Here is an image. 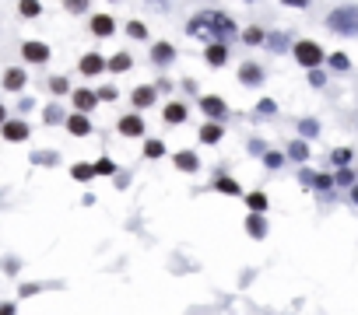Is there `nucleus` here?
<instances>
[{
	"instance_id": "1",
	"label": "nucleus",
	"mask_w": 358,
	"mask_h": 315,
	"mask_svg": "<svg viewBox=\"0 0 358 315\" xmlns=\"http://www.w3.org/2000/svg\"><path fill=\"white\" fill-rule=\"evenodd\" d=\"M186 32L208 39V42H225V39L235 32V25H232L225 15H218V11H204V15H197V18L186 25Z\"/></svg>"
},
{
	"instance_id": "2",
	"label": "nucleus",
	"mask_w": 358,
	"mask_h": 315,
	"mask_svg": "<svg viewBox=\"0 0 358 315\" xmlns=\"http://www.w3.org/2000/svg\"><path fill=\"white\" fill-rule=\"evenodd\" d=\"M327 28L337 35H358V8H334L327 15Z\"/></svg>"
},
{
	"instance_id": "3",
	"label": "nucleus",
	"mask_w": 358,
	"mask_h": 315,
	"mask_svg": "<svg viewBox=\"0 0 358 315\" xmlns=\"http://www.w3.org/2000/svg\"><path fill=\"white\" fill-rule=\"evenodd\" d=\"M295 60H298L302 67H316V64L323 60V49H320L316 42H298V46H295Z\"/></svg>"
},
{
	"instance_id": "4",
	"label": "nucleus",
	"mask_w": 358,
	"mask_h": 315,
	"mask_svg": "<svg viewBox=\"0 0 358 315\" xmlns=\"http://www.w3.org/2000/svg\"><path fill=\"white\" fill-rule=\"evenodd\" d=\"M21 52H25V60H28V64H46V60H49V49H46L42 42H25V46H21Z\"/></svg>"
},
{
	"instance_id": "5",
	"label": "nucleus",
	"mask_w": 358,
	"mask_h": 315,
	"mask_svg": "<svg viewBox=\"0 0 358 315\" xmlns=\"http://www.w3.org/2000/svg\"><path fill=\"white\" fill-rule=\"evenodd\" d=\"M200 109L208 113L211 120H218V116H225V102L218 95H208V98H200Z\"/></svg>"
},
{
	"instance_id": "6",
	"label": "nucleus",
	"mask_w": 358,
	"mask_h": 315,
	"mask_svg": "<svg viewBox=\"0 0 358 315\" xmlns=\"http://www.w3.org/2000/svg\"><path fill=\"white\" fill-rule=\"evenodd\" d=\"M225 60H229L225 42H211V46H208V64H211V67H222Z\"/></svg>"
},
{
	"instance_id": "7",
	"label": "nucleus",
	"mask_w": 358,
	"mask_h": 315,
	"mask_svg": "<svg viewBox=\"0 0 358 315\" xmlns=\"http://www.w3.org/2000/svg\"><path fill=\"white\" fill-rule=\"evenodd\" d=\"M239 81H242V84H260V81H264V70H260L257 64H242Z\"/></svg>"
},
{
	"instance_id": "8",
	"label": "nucleus",
	"mask_w": 358,
	"mask_h": 315,
	"mask_svg": "<svg viewBox=\"0 0 358 315\" xmlns=\"http://www.w3.org/2000/svg\"><path fill=\"white\" fill-rule=\"evenodd\" d=\"M4 137H8V140H25V137H28V126H25L21 120H8V123H4Z\"/></svg>"
},
{
	"instance_id": "9",
	"label": "nucleus",
	"mask_w": 358,
	"mask_h": 315,
	"mask_svg": "<svg viewBox=\"0 0 358 315\" xmlns=\"http://www.w3.org/2000/svg\"><path fill=\"white\" fill-rule=\"evenodd\" d=\"M120 133H123V137H141V133H144V123H141L137 116H127V120H120Z\"/></svg>"
},
{
	"instance_id": "10",
	"label": "nucleus",
	"mask_w": 358,
	"mask_h": 315,
	"mask_svg": "<svg viewBox=\"0 0 358 315\" xmlns=\"http://www.w3.org/2000/svg\"><path fill=\"white\" fill-rule=\"evenodd\" d=\"M246 231H249L253 238H264V235H267V225H264V218H260V214H249V218H246Z\"/></svg>"
},
{
	"instance_id": "11",
	"label": "nucleus",
	"mask_w": 358,
	"mask_h": 315,
	"mask_svg": "<svg viewBox=\"0 0 358 315\" xmlns=\"http://www.w3.org/2000/svg\"><path fill=\"white\" fill-rule=\"evenodd\" d=\"M151 102H155V88H134V105L137 109H147Z\"/></svg>"
},
{
	"instance_id": "12",
	"label": "nucleus",
	"mask_w": 358,
	"mask_h": 315,
	"mask_svg": "<svg viewBox=\"0 0 358 315\" xmlns=\"http://www.w3.org/2000/svg\"><path fill=\"white\" fill-rule=\"evenodd\" d=\"M91 32H95V35H113V18L95 15V18H91Z\"/></svg>"
},
{
	"instance_id": "13",
	"label": "nucleus",
	"mask_w": 358,
	"mask_h": 315,
	"mask_svg": "<svg viewBox=\"0 0 358 315\" xmlns=\"http://www.w3.org/2000/svg\"><path fill=\"white\" fill-rule=\"evenodd\" d=\"M176 169L197 172V154H193V151H179V154H176Z\"/></svg>"
},
{
	"instance_id": "14",
	"label": "nucleus",
	"mask_w": 358,
	"mask_h": 315,
	"mask_svg": "<svg viewBox=\"0 0 358 315\" xmlns=\"http://www.w3.org/2000/svg\"><path fill=\"white\" fill-rule=\"evenodd\" d=\"M95 102H98V95H91V91H74V105H78L81 113L95 109Z\"/></svg>"
},
{
	"instance_id": "15",
	"label": "nucleus",
	"mask_w": 358,
	"mask_h": 315,
	"mask_svg": "<svg viewBox=\"0 0 358 315\" xmlns=\"http://www.w3.org/2000/svg\"><path fill=\"white\" fill-rule=\"evenodd\" d=\"M67 130H71L74 137H84V133H91V123H88L84 116H71V120H67Z\"/></svg>"
},
{
	"instance_id": "16",
	"label": "nucleus",
	"mask_w": 358,
	"mask_h": 315,
	"mask_svg": "<svg viewBox=\"0 0 358 315\" xmlns=\"http://www.w3.org/2000/svg\"><path fill=\"white\" fill-rule=\"evenodd\" d=\"M21 84H25V70H18V67H15V70H8V74H4V88H8V91H18Z\"/></svg>"
},
{
	"instance_id": "17",
	"label": "nucleus",
	"mask_w": 358,
	"mask_h": 315,
	"mask_svg": "<svg viewBox=\"0 0 358 315\" xmlns=\"http://www.w3.org/2000/svg\"><path fill=\"white\" fill-rule=\"evenodd\" d=\"M102 67L106 64H102V57H95V52H88V57L81 60V74H98Z\"/></svg>"
},
{
	"instance_id": "18",
	"label": "nucleus",
	"mask_w": 358,
	"mask_h": 315,
	"mask_svg": "<svg viewBox=\"0 0 358 315\" xmlns=\"http://www.w3.org/2000/svg\"><path fill=\"white\" fill-rule=\"evenodd\" d=\"M172 57H176V49L172 46H155V64H172Z\"/></svg>"
},
{
	"instance_id": "19",
	"label": "nucleus",
	"mask_w": 358,
	"mask_h": 315,
	"mask_svg": "<svg viewBox=\"0 0 358 315\" xmlns=\"http://www.w3.org/2000/svg\"><path fill=\"white\" fill-rule=\"evenodd\" d=\"M183 120H186L183 105H165V123H183Z\"/></svg>"
},
{
	"instance_id": "20",
	"label": "nucleus",
	"mask_w": 358,
	"mask_h": 315,
	"mask_svg": "<svg viewBox=\"0 0 358 315\" xmlns=\"http://www.w3.org/2000/svg\"><path fill=\"white\" fill-rule=\"evenodd\" d=\"M218 137H222V126H218V123H208V126L200 130V140H204V144H215Z\"/></svg>"
},
{
	"instance_id": "21",
	"label": "nucleus",
	"mask_w": 358,
	"mask_h": 315,
	"mask_svg": "<svg viewBox=\"0 0 358 315\" xmlns=\"http://www.w3.org/2000/svg\"><path fill=\"white\" fill-rule=\"evenodd\" d=\"M288 154L298 158V162H305V158H310V147H305V140H295V144L288 147Z\"/></svg>"
},
{
	"instance_id": "22",
	"label": "nucleus",
	"mask_w": 358,
	"mask_h": 315,
	"mask_svg": "<svg viewBox=\"0 0 358 315\" xmlns=\"http://www.w3.org/2000/svg\"><path fill=\"white\" fill-rule=\"evenodd\" d=\"M18 11H21L25 18H35L42 8H39V0H21V4H18Z\"/></svg>"
},
{
	"instance_id": "23",
	"label": "nucleus",
	"mask_w": 358,
	"mask_h": 315,
	"mask_svg": "<svg viewBox=\"0 0 358 315\" xmlns=\"http://www.w3.org/2000/svg\"><path fill=\"white\" fill-rule=\"evenodd\" d=\"M32 162L35 165H57V154L53 151H39V154H32Z\"/></svg>"
},
{
	"instance_id": "24",
	"label": "nucleus",
	"mask_w": 358,
	"mask_h": 315,
	"mask_svg": "<svg viewBox=\"0 0 358 315\" xmlns=\"http://www.w3.org/2000/svg\"><path fill=\"white\" fill-rule=\"evenodd\" d=\"M298 130H302V137H316V133H320V123H316V120H302Z\"/></svg>"
},
{
	"instance_id": "25",
	"label": "nucleus",
	"mask_w": 358,
	"mask_h": 315,
	"mask_svg": "<svg viewBox=\"0 0 358 315\" xmlns=\"http://www.w3.org/2000/svg\"><path fill=\"white\" fill-rule=\"evenodd\" d=\"M249 207L257 210V214H264V210H267V196H264V193H253V196H249Z\"/></svg>"
},
{
	"instance_id": "26",
	"label": "nucleus",
	"mask_w": 358,
	"mask_h": 315,
	"mask_svg": "<svg viewBox=\"0 0 358 315\" xmlns=\"http://www.w3.org/2000/svg\"><path fill=\"white\" fill-rule=\"evenodd\" d=\"M162 151H165L162 140H147V144H144V154H147V158H162Z\"/></svg>"
},
{
	"instance_id": "27",
	"label": "nucleus",
	"mask_w": 358,
	"mask_h": 315,
	"mask_svg": "<svg viewBox=\"0 0 358 315\" xmlns=\"http://www.w3.org/2000/svg\"><path fill=\"white\" fill-rule=\"evenodd\" d=\"M330 158H334V165H341V169H344V165L351 162V151H348V147H337Z\"/></svg>"
},
{
	"instance_id": "28",
	"label": "nucleus",
	"mask_w": 358,
	"mask_h": 315,
	"mask_svg": "<svg viewBox=\"0 0 358 315\" xmlns=\"http://www.w3.org/2000/svg\"><path fill=\"white\" fill-rule=\"evenodd\" d=\"M215 189H222V193H229V196H239V186H235L232 179H218V182H215Z\"/></svg>"
},
{
	"instance_id": "29",
	"label": "nucleus",
	"mask_w": 358,
	"mask_h": 315,
	"mask_svg": "<svg viewBox=\"0 0 358 315\" xmlns=\"http://www.w3.org/2000/svg\"><path fill=\"white\" fill-rule=\"evenodd\" d=\"M91 175H95L91 165H74V179H78V182H84V179H91Z\"/></svg>"
},
{
	"instance_id": "30",
	"label": "nucleus",
	"mask_w": 358,
	"mask_h": 315,
	"mask_svg": "<svg viewBox=\"0 0 358 315\" xmlns=\"http://www.w3.org/2000/svg\"><path fill=\"white\" fill-rule=\"evenodd\" d=\"M281 162H285V158H281L278 151H267V154H264V165H267V169H278Z\"/></svg>"
},
{
	"instance_id": "31",
	"label": "nucleus",
	"mask_w": 358,
	"mask_h": 315,
	"mask_svg": "<svg viewBox=\"0 0 358 315\" xmlns=\"http://www.w3.org/2000/svg\"><path fill=\"white\" fill-rule=\"evenodd\" d=\"M60 120H64L60 105H49V109H46V123H60Z\"/></svg>"
},
{
	"instance_id": "32",
	"label": "nucleus",
	"mask_w": 358,
	"mask_h": 315,
	"mask_svg": "<svg viewBox=\"0 0 358 315\" xmlns=\"http://www.w3.org/2000/svg\"><path fill=\"white\" fill-rule=\"evenodd\" d=\"M127 67H130V57H127V52H120V57L109 64V70H127Z\"/></svg>"
},
{
	"instance_id": "33",
	"label": "nucleus",
	"mask_w": 358,
	"mask_h": 315,
	"mask_svg": "<svg viewBox=\"0 0 358 315\" xmlns=\"http://www.w3.org/2000/svg\"><path fill=\"white\" fill-rule=\"evenodd\" d=\"M316 179H320V175H316V172H310V169H302V175H298V182H302V186H316Z\"/></svg>"
},
{
	"instance_id": "34",
	"label": "nucleus",
	"mask_w": 358,
	"mask_h": 315,
	"mask_svg": "<svg viewBox=\"0 0 358 315\" xmlns=\"http://www.w3.org/2000/svg\"><path fill=\"white\" fill-rule=\"evenodd\" d=\"M330 67L334 70H348V57H341V52H337V57H330Z\"/></svg>"
},
{
	"instance_id": "35",
	"label": "nucleus",
	"mask_w": 358,
	"mask_h": 315,
	"mask_svg": "<svg viewBox=\"0 0 358 315\" xmlns=\"http://www.w3.org/2000/svg\"><path fill=\"white\" fill-rule=\"evenodd\" d=\"M88 8V0H67V11H74V15H81Z\"/></svg>"
},
{
	"instance_id": "36",
	"label": "nucleus",
	"mask_w": 358,
	"mask_h": 315,
	"mask_svg": "<svg viewBox=\"0 0 358 315\" xmlns=\"http://www.w3.org/2000/svg\"><path fill=\"white\" fill-rule=\"evenodd\" d=\"M95 172H98V175H113L116 169H113V162H98V165H95Z\"/></svg>"
},
{
	"instance_id": "37",
	"label": "nucleus",
	"mask_w": 358,
	"mask_h": 315,
	"mask_svg": "<svg viewBox=\"0 0 358 315\" xmlns=\"http://www.w3.org/2000/svg\"><path fill=\"white\" fill-rule=\"evenodd\" d=\"M127 32H130L134 39H144V25H141V21H130V28H127Z\"/></svg>"
},
{
	"instance_id": "38",
	"label": "nucleus",
	"mask_w": 358,
	"mask_h": 315,
	"mask_svg": "<svg viewBox=\"0 0 358 315\" xmlns=\"http://www.w3.org/2000/svg\"><path fill=\"white\" fill-rule=\"evenodd\" d=\"M267 46H271V49H285V35H271Z\"/></svg>"
},
{
	"instance_id": "39",
	"label": "nucleus",
	"mask_w": 358,
	"mask_h": 315,
	"mask_svg": "<svg viewBox=\"0 0 358 315\" xmlns=\"http://www.w3.org/2000/svg\"><path fill=\"white\" fill-rule=\"evenodd\" d=\"M49 88H53V91H67V81H64V77H53V81H49Z\"/></svg>"
},
{
	"instance_id": "40",
	"label": "nucleus",
	"mask_w": 358,
	"mask_h": 315,
	"mask_svg": "<svg viewBox=\"0 0 358 315\" xmlns=\"http://www.w3.org/2000/svg\"><path fill=\"white\" fill-rule=\"evenodd\" d=\"M98 98H106V102H113V98H116V88H102V91H98Z\"/></svg>"
},
{
	"instance_id": "41",
	"label": "nucleus",
	"mask_w": 358,
	"mask_h": 315,
	"mask_svg": "<svg viewBox=\"0 0 358 315\" xmlns=\"http://www.w3.org/2000/svg\"><path fill=\"white\" fill-rule=\"evenodd\" d=\"M351 182V172H337V186H348Z\"/></svg>"
},
{
	"instance_id": "42",
	"label": "nucleus",
	"mask_w": 358,
	"mask_h": 315,
	"mask_svg": "<svg viewBox=\"0 0 358 315\" xmlns=\"http://www.w3.org/2000/svg\"><path fill=\"white\" fill-rule=\"evenodd\" d=\"M285 4H292V8H310V0H285Z\"/></svg>"
},
{
	"instance_id": "43",
	"label": "nucleus",
	"mask_w": 358,
	"mask_h": 315,
	"mask_svg": "<svg viewBox=\"0 0 358 315\" xmlns=\"http://www.w3.org/2000/svg\"><path fill=\"white\" fill-rule=\"evenodd\" d=\"M0 315H15V305H4V308H0Z\"/></svg>"
},
{
	"instance_id": "44",
	"label": "nucleus",
	"mask_w": 358,
	"mask_h": 315,
	"mask_svg": "<svg viewBox=\"0 0 358 315\" xmlns=\"http://www.w3.org/2000/svg\"><path fill=\"white\" fill-rule=\"evenodd\" d=\"M8 123V113H4V105H0V126H4Z\"/></svg>"
},
{
	"instance_id": "45",
	"label": "nucleus",
	"mask_w": 358,
	"mask_h": 315,
	"mask_svg": "<svg viewBox=\"0 0 358 315\" xmlns=\"http://www.w3.org/2000/svg\"><path fill=\"white\" fill-rule=\"evenodd\" d=\"M351 196H355V203H358V189H355V193H351Z\"/></svg>"
}]
</instances>
